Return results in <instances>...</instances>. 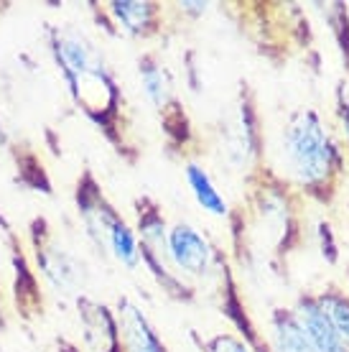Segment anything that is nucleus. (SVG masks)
Segmentation results:
<instances>
[{
	"label": "nucleus",
	"mask_w": 349,
	"mask_h": 352,
	"mask_svg": "<svg viewBox=\"0 0 349 352\" xmlns=\"http://www.w3.org/2000/svg\"><path fill=\"white\" fill-rule=\"evenodd\" d=\"M44 38L71 105L95 125L128 166H135L140 146L133 135L125 92L100 46L74 23H46Z\"/></svg>",
	"instance_id": "nucleus-1"
},
{
	"label": "nucleus",
	"mask_w": 349,
	"mask_h": 352,
	"mask_svg": "<svg viewBox=\"0 0 349 352\" xmlns=\"http://www.w3.org/2000/svg\"><path fill=\"white\" fill-rule=\"evenodd\" d=\"M273 171L293 192L316 202H329L334 197L344 171V151L316 110L298 107L289 115L278 138V168Z\"/></svg>",
	"instance_id": "nucleus-2"
},
{
	"label": "nucleus",
	"mask_w": 349,
	"mask_h": 352,
	"mask_svg": "<svg viewBox=\"0 0 349 352\" xmlns=\"http://www.w3.org/2000/svg\"><path fill=\"white\" fill-rule=\"evenodd\" d=\"M71 199L77 207L79 222L85 228V235L95 245L97 253L105 258H115L125 268H138L140 253L135 230L128 225L122 212L105 194L102 182L89 166L79 168Z\"/></svg>",
	"instance_id": "nucleus-3"
},
{
	"label": "nucleus",
	"mask_w": 349,
	"mask_h": 352,
	"mask_svg": "<svg viewBox=\"0 0 349 352\" xmlns=\"http://www.w3.org/2000/svg\"><path fill=\"white\" fill-rule=\"evenodd\" d=\"M135 67H138L143 95H146L148 105L153 107L158 123H161V133L166 138L168 153L176 159L189 161V156L196 153V148H199V135L194 131L192 118H189L181 97L176 92L171 72L156 52H143Z\"/></svg>",
	"instance_id": "nucleus-4"
},
{
	"label": "nucleus",
	"mask_w": 349,
	"mask_h": 352,
	"mask_svg": "<svg viewBox=\"0 0 349 352\" xmlns=\"http://www.w3.org/2000/svg\"><path fill=\"white\" fill-rule=\"evenodd\" d=\"M28 253L36 265L38 278H44L46 286L59 299H79L89 286V265L82 256L71 250L59 230L46 214H34L26 225Z\"/></svg>",
	"instance_id": "nucleus-5"
},
{
	"label": "nucleus",
	"mask_w": 349,
	"mask_h": 352,
	"mask_svg": "<svg viewBox=\"0 0 349 352\" xmlns=\"http://www.w3.org/2000/svg\"><path fill=\"white\" fill-rule=\"evenodd\" d=\"M133 212H135V238H138L140 263L148 268L150 278L158 283L176 304H194L196 301V286L183 281L174 271L171 256H168V222L164 214V207L150 194H138L133 199Z\"/></svg>",
	"instance_id": "nucleus-6"
},
{
	"label": "nucleus",
	"mask_w": 349,
	"mask_h": 352,
	"mask_svg": "<svg viewBox=\"0 0 349 352\" xmlns=\"http://www.w3.org/2000/svg\"><path fill=\"white\" fill-rule=\"evenodd\" d=\"M0 243L8 253L13 311H16L18 322L31 329L46 314V294L41 289V278L36 273L31 253H28L23 240H21V232L3 212H0Z\"/></svg>",
	"instance_id": "nucleus-7"
},
{
	"label": "nucleus",
	"mask_w": 349,
	"mask_h": 352,
	"mask_svg": "<svg viewBox=\"0 0 349 352\" xmlns=\"http://www.w3.org/2000/svg\"><path fill=\"white\" fill-rule=\"evenodd\" d=\"M222 138V153L232 168H240L245 176L265 164V151H262V133L260 118L255 110V97L247 85L240 87V95L235 100V110L219 131Z\"/></svg>",
	"instance_id": "nucleus-8"
},
{
	"label": "nucleus",
	"mask_w": 349,
	"mask_h": 352,
	"mask_svg": "<svg viewBox=\"0 0 349 352\" xmlns=\"http://www.w3.org/2000/svg\"><path fill=\"white\" fill-rule=\"evenodd\" d=\"M95 21L115 36L133 41H148L164 34V3L156 0H110V3H87Z\"/></svg>",
	"instance_id": "nucleus-9"
},
{
	"label": "nucleus",
	"mask_w": 349,
	"mask_h": 352,
	"mask_svg": "<svg viewBox=\"0 0 349 352\" xmlns=\"http://www.w3.org/2000/svg\"><path fill=\"white\" fill-rule=\"evenodd\" d=\"M168 256L183 281H210L222 261V250L192 222L176 220L168 228Z\"/></svg>",
	"instance_id": "nucleus-10"
},
{
	"label": "nucleus",
	"mask_w": 349,
	"mask_h": 352,
	"mask_svg": "<svg viewBox=\"0 0 349 352\" xmlns=\"http://www.w3.org/2000/svg\"><path fill=\"white\" fill-rule=\"evenodd\" d=\"M0 143L8 151V159L13 164V184L23 192L54 197L52 174L34 143L28 141L23 133L5 128L3 123H0Z\"/></svg>",
	"instance_id": "nucleus-11"
},
{
	"label": "nucleus",
	"mask_w": 349,
	"mask_h": 352,
	"mask_svg": "<svg viewBox=\"0 0 349 352\" xmlns=\"http://www.w3.org/2000/svg\"><path fill=\"white\" fill-rule=\"evenodd\" d=\"M74 309H77V322H79L85 350L122 352L120 329H117V319H115V311L110 304L82 294L79 299H74Z\"/></svg>",
	"instance_id": "nucleus-12"
},
{
	"label": "nucleus",
	"mask_w": 349,
	"mask_h": 352,
	"mask_svg": "<svg viewBox=\"0 0 349 352\" xmlns=\"http://www.w3.org/2000/svg\"><path fill=\"white\" fill-rule=\"evenodd\" d=\"M113 311L117 319V329H120L122 352H171L148 314L131 296H117Z\"/></svg>",
	"instance_id": "nucleus-13"
},
{
	"label": "nucleus",
	"mask_w": 349,
	"mask_h": 352,
	"mask_svg": "<svg viewBox=\"0 0 349 352\" xmlns=\"http://www.w3.org/2000/svg\"><path fill=\"white\" fill-rule=\"evenodd\" d=\"M291 311H293L296 322L301 324L306 340H308L314 352H349V347L341 342V337L329 324V319L324 314L316 294H301V296H296Z\"/></svg>",
	"instance_id": "nucleus-14"
},
{
	"label": "nucleus",
	"mask_w": 349,
	"mask_h": 352,
	"mask_svg": "<svg viewBox=\"0 0 349 352\" xmlns=\"http://www.w3.org/2000/svg\"><path fill=\"white\" fill-rule=\"evenodd\" d=\"M183 176H186V184H189V189H192L194 199H196V204H199L201 210L207 212V214H212V217H229V204L227 199L222 197V192L217 189V184H214V179L210 176V171L201 166V164H196V161H183Z\"/></svg>",
	"instance_id": "nucleus-15"
},
{
	"label": "nucleus",
	"mask_w": 349,
	"mask_h": 352,
	"mask_svg": "<svg viewBox=\"0 0 349 352\" xmlns=\"http://www.w3.org/2000/svg\"><path fill=\"white\" fill-rule=\"evenodd\" d=\"M268 347H271V352H314L308 340H306L301 324L293 317V311L286 307L273 309Z\"/></svg>",
	"instance_id": "nucleus-16"
},
{
	"label": "nucleus",
	"mask_w": 349,
	"mask_h": 352,
	"mask_svg": "<svg viewBox=\"0 0 349 352\" xmlns=\"http://www.w3.org/2000/svg\"><path fill=\"white\" fill-rule=\"evenodd\" d=\"M316 299L322 304L324 314L334 327V332L341 337V342L349 347V294L337 289V286H326L324 291L316 294Z\"/></svg>",
	"instance_id": "nucleus-17"
},
{
	"label": "nucleus",
	"mask_w": 349,
	"mask_h": 352,
	"mask_svg": "<svg viewBox=\"0 0 349 352\" xmlns=\"http://www.w3.org/2000/svg\"><path fill=\"white\" fill-rule=\"evenodd\" d=\"M192 342L196 344L199 352H253L240 337L232 335V332H219V335H212L204 340L199 332L192 329Z\"/></svg>",
	"instance_id": "nucleus-18"
},
{
	"label": "nucleus",
	"mask_w": 349,
	"mask_h": 352,
	"mask_svg": "<svg viewBox=\"0 0 349 352\" xmlns=\"http://www.w3.org/2000/svg\"><path fill=\"white\" fill-rule=\"evenodd\" d=\"M316 235H319V243H322V256L329 261V263H337V258H339V248H337V240H334V232H332V225L329 222H319V228H316Z\"/></svg>",
	"instance_id": "nucleus-19"
},
{
	"label": "nucleus",
	"mask_w": 349,
	"mask_h": 352,
	"mask_svg": "<svg viewBox=\"0 0 349 352\" xmlns=\"http://www.w3.org/2000/svg\"><path fill=\"white\" fill-rule=\"evenodd\" d=\"M339 118H341V131L347 138V156H349V95L339 89Z\"/></svg>",
	"instance_id": "nucleus-20"
},
{
	"label": "nucleus",
	"mask_w": 349,
	"mask_h": 352,
	"mask_svg": "<svg viewBox=\"0 0 349 352\" xmlns=\"http://www.w3.org/2000/svg\"><path fill=\"white\" fill-rule=\"evenodd\" d=\"M176 8L181 10L183 16H194L199 18L207 13V8H210V3H176Z\"/></svg>",
	"instance_id": "nucleus-21"
},
{
	"label": "nucleus",
	"mask_w": 349,
	"mask_h": 352,
	"mask_svg": "<svg viewBox=\"0 0 349 352\" xmlns=\"http://www.w3.org/2000/svg\"><path fill=\"white\" fill-rule=\"evenodd\" d=\"M54 347H56V352H82L77 347V344L71 342V340H67L64 335H56V337H54Z\"/></svg>",
	"instance_id": "nucleus-22"
},
{
	"label": "nucleus",
	"mask_w": 349,
	"mask_h": 352,
	"mask_svg": "<svg viewBox=\"0 0 349 352\" xmlns=\"http://www.w3.org/2000/svg\"><path fill=\"white\" fill-rule=\"evenodd\" d=\"M8 329V314H5V304H3V294H0V337Z\"/></svg>",
	"instance_id": "nucleus-23"
},
{
	"label": "nucleus",
	"mask_w": 349,
	"mask_h": 352,
	"mask_svg": "<svg viewBox=\"0 0 349 352\" xmlns=\"http://www.w3.org/2000/svg\"><path fill=\"white\" fill-rule=\"evenodd\" d=\"M10 6H13V3H0V18H3V16H5V13H8Z\"/></svg>",
	"instance_id": "nucleus-24"
},
{
	"label": "nucleus",
	"mask_w": 349,
	"mask_h": 352,
	"mask_svg": "<svg viewBox=\"0 0 349 352\" xmlns=\"http://www.w3.org/2000/svg\"><path fill=\"white\" fill-rule=\"evenodd\" d=\"M347 286H349V265H347Z\"/></svg>",
	"instance_id": "nucleus-25"
}]
</instances>
